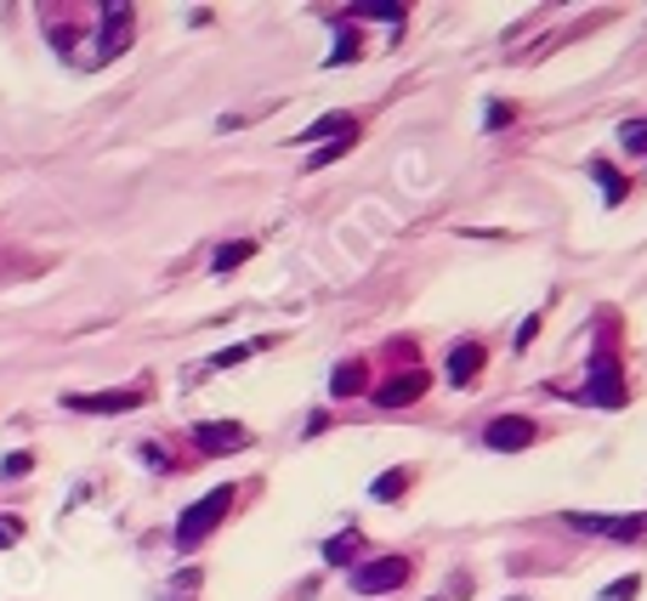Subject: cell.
<instances>
[{
	"instance_id": "6da1fadb",
	"label": "cell",
	"mask_w": 647,
	"mask_h": 601,
	"mask_svg": "<svg viewBox=\"0 0 647 601\" xmlns=\"http://www.w3.org/2000/svg\"><path fill=\"white\" fill-rule=\"evenodd\" d=\"M233 499H239V493H233V482L211 488L205 499H193V506L176 517V550H193L199 539H205V533H211V528L228 517V506H233Z\"/></svg>"
},
{
	"instance_id": "7a4b0ae2",
	"label": "cell",
	"mask_w": 647,
	"mask_h": 601,
	"mask_svg": "<svg viewBox=\"0 0 647 601\" xmlns=\"http://www.w3.org/2000/svg\"><path fill=\"white\" fill-rule=\"evenodd\" d=\"M410 573H415L410 557H364L346 584H353V595H392V590L410 584Z\"/></svg>"
},
{
	"instance_id": "3957f363",
	"label": "cell",
	"mask_w": 647,
	"mask_h": 601,
	"mask_svg": "<svg viewBox=\"0 0 647 601\" xmlns=\"http://www.w3.org/2000/svg\"><path fill=\"white\" fill-rule=\"evenodd\" d=\"M137 404H142L137 386H120V391H69L63 397V409H74V415H131Z\"/></svg>"
},
{
	"instance_id": "277c9868",
	"label": "cell",
	"mask_w": 647,
	"mask_h": 601,
	"mask_svg": "<svg viewBox=\"0 0 647 601\" xmlns=\"http://www.w3.org/2000/svg\"><path fill=\"white\" fill-rule=\"evenodd\" d=\"M131 34H137V18H131V7H103V34H97V52H91V63H114L125 45H131Z\"/></svg>"
},
{
	"instance_id": "5b68a950",
	"label": "cell",
	"mask_w": 647,
	"mask_h": 601,
	"mask_svg": "<svg viewBox=\"0 0 647 601\" xmlns=\"http://www.w3.org/2000/svg\"><path fill=\"white\" fill-rule=\"evenodd\" d=\"M539 431H534V420L528 415H494L488 426H483V442L494 448V455H517V448H528Z\"/></svg>"
},
{
	"instance_id": "8992f818",
	"label": "cell",
	"mask_w": 647,
	"mask_h": 601,
	"mask_svg": "<svg viewBox=\"0 0 647 601\" xmlns=\"http://www.w3.org/2000/svg\"><path fill=\"white\" fill-rule=\"evenodd\" d=\"M579 397H585V404H596V409H619V404H625L619 364H614V358H608V364H603V358H590V380H585Z\"/></svg>"
},
{
	"instance_id": "52a82bcc",
	"label": "cell",
	"mask_w": 647,
	"mask_h": 601,
	"mask_svg": "<svg viewBox=\"0 0 647 601\" xmlns=\"http://www.w3.org/2000/svg\"><path fill=\"white\" fill-rule=\"evenodd\" d=\"M568 522L579 533H603V539H647V517H590V511H568Z\"/></svg>"
},
{
	"instance_id": "ba28073f",
	"label": "cell",
	"mask_w": 647,
	"mask_h": 601,
	"mask_svg": "<svg viewBox=\"0 0 647 601\" xmlns=\"http://www.w3.org/2000/svg\"><path fill=\"white\" fill-rule=\"evenodd\" d=\"M193 442H199V455H233V448L251 442V431H244L239 420H211V426L193 431Z\"/></svg>"
},
{
	"instance_id": "9c48e42d",
	"label": "cell",
	"mask_w": 647,
	"mask_h": 601,
	"mask_svg": "<svg viewBox=\"0 0 647 601\" xmlns=\"http://www.w3.org/2000/svg\"><path fill=\"white\" fill-rule=\"evenodd\" d=\"M421 391H426V369H410V375H397V380H381L375 386V404L381 409H404V404H415Z\"/></svg>"
},
{
	"instance_id": "30bf717a",
	"label": "cell",
	"mask_w": 647,
	"mask_h": 601,
	"mask_svg": "<svg viewBox=\"0 0 647 601\" xmlns=\"http://www.w3.org/2000/svg\"><path fill=\"white\" fill-rule=\"evenodd\" d=\"M483 364H488V353L477 340H455L449 346V386H472L483 375Z\"/></svg>"
},
{
	"instance_id": "8fae6325",
	"label": "cell",
	"mask_w": 647,
	"mask_h": 601,
	"mask_svg": "<svg viewBox=\"0 0 647 601\" xmlns=\"http://www.w3.org/2000/svg\"><path fill=\"white\" fill-rule=\"evenodd\" d=\"M364 550H370V544H364L358 528H341L335 539H324V562H330V568H358Z\"/></svg>"
},
{
	"instance_id": "7c38bea8",
	"label": "cell",
	"mask_w": 647,
	"mask_h": 601,
	"mask_svg": "<svg viewBox=\"0 0 647 601\" xmlns=\"http://www.w3.org/2000/svg\"><path fill=\"white\" fill-rule=\"evenodd\" d=\"M364 386H370V364H364V358H346V364L330 375V391H335V397H358Z\"/></svg>"
},
{
	"instance_id": "4fadbf2b",
	"label": "cell",
	"mask_w": 647,
	"mask_h": 601,
	"mask_svg": "<svg viewBox=\"0 0 647 601\" xmlns=\"http://www.w3.org/2000/svg\"><path fill=\"white\" fill-rule=\"evenodd\" d=\"M358 125H353V114H319L302 136H295V142H319V136H330V142H341V136H353Z\"/></svg>"
},
{
	"instance_id": "5bb4252c",
	"label": "cell",
	"mask_w": 647,
	"mask_h": 601,
	"mask_svg": "<svg viewBox=\"0 0 647 601\" xmlns=\"http://www.w3.org/2000/svg\"><path fill=\"white\" fill-rule=\"evenodd\" d=\"M415 482V466H397V471H386V477H375L370 482V493L381 499V506H397V499H404V488Z\"/></svg>"
},
{
	"instance_id": "9a60e30c",
	"label": "cell",
	"mask_w": 647,
	"mask_h": 601,
	"mask_svg": "<svg viewBox=\"0 0 647 601\" xmlns=\"http://www.w3.org/2000/svg\"><path fill=\"white\" fill-rule=\"evenodd\" d=\"M590 176H596V187H603V198H608V205H625V176L608 165V160H590Z\"/></svg>"
},
{
	"instance_id": "2e32d148",
	"label": "cell",
	"mask_w": 647,
	"mask_h": 601,
	"mask_svg": "<svg viewBox=\"0 0 647 601\" xmlns=\"http://www.w3.org/2000/svg\"><path fill=\"white\" fill-rule=\"evenodd\" d=\"M251 256H256V244L251 238H233V244H222L216 256H211V273H233L239 262H251Z\"/></svg>"
},
{
	"instance_id": "e0dca14e",
	"label": "cell",
	"mask_w": 647,
	"mask_h": 601,
	"mask_svg": "<svg viewBox=\"0 0 647 601\" xmlns=\"http://www.w3.org/2000/svg\"><path fill=\"white\" fill-rule=\"evenodd\" d=\"M324 63H330V69H335V63H358V34H353V23H346V18H341V34H335V52H330Z\"/></svg>"
},
{
	"instance_id": "ac0fdd59",
	"label": "cell",
	"mask_w": 647,
	"mask_h": 601,
	"mask_svg": "<svg viewBox=\"0 0 647 601\" xmlns=\"http://www.w3.org/2000/svg\"><path fill=\"white\" fill-rule=\"evenodd\" d=\"M619 147L625 154H647V120H625L619 125Z\"/></svg>"
},
{
	"instance_id": "d6986e66",
	"label": "cell",
	"mask_w": 647,
	"mask_h": 601,
	"mask_svg": "<svg viewBox=\"0 0 647 601\" xmlns=\"http://www.w3.org/2000/svg\"><path fill=\"white\" fill-rule=\"evenodd\" d=\"M262 346H267V340H244V346H228V353H216V358H211V369H233V364H244L251 353H262Z\"/></svg>"
},
{
	"instance_id": "ffe728a7",
	"label": "cell",
	"mask_w": 647,
	"mask_h": 601,
	"mask_svg": "<svg viewBox=\"0 0 647 601\" xmlns=\"http://www.w3.org/2000/svg\"><path fill=\"white\" fill-rule=\"evenodd\" d=\"M353 142H358V131H353V136H341V142H330V147H319V154L307 160V171H324V165H330V160H341V154H346V147H353Z\"/></svg>"
},
{
	"instance_id": "44dd1931",
	"label": "cell",
	"mask_w": 647,
	"mask_h": 601,
	"mask_svg": "<svg viewBox=\"0 0 647 601\" xmlns=\"http://www.w3.org/2000/svg\"><path fill=\"white\" fill-rule=\"evenodd\" d=\"M353 18H386L397 29V23H404V7H346V23H353Z\"/></svg>"
},
{
	"instance_id": "7402d4cb",
	"label": "cell",
	"mask_w": 647,
	"mask_h": 601,
	"mask_svg": "<svg viewBox=\"0 0 647 601\" xmlns=\"http://www.w3.org/2000/svg\"><path fill=\"white\" fill-rule=\"evenodd\" d=\"M29 471H34V455H23V448L0 460V477H12V482H18V477H29Z\"/></svg>"
},
{
	"instance_id": "603a6c76",
	"label": "cell",
	"mask_w": 647,
	"mask_h": 601,
	"mask_svg": "<svg viewBox=\"0 0 647 601\" xmlns=\"http://www.w3.org/2000/svg\"><path fill=\"white\" fill-rule=\"evenodd\" d=\"M636 590H641V579H636V573H625V579H614V584L603 590V601H630Z\"/></svg>"
},
{
	"instance_id": "cb8c5ba5",
	"label": "cell",
	"mask_w": 647,
	"mask_h": 601,
	"mask_svg": "<svg viewBox=\"0 0 647 601\" xmlns=\"http://www.w3.org/2000/svg\"><path fill=\"white\" fill-rule=\"evenodd\" d=\"M18 539H23V522L18 517H0V550H12Z\"/></svg>"
},
{
	"instance_id": "d4e9b609",
	"label": "cell",
	"mask_w": 647,
	"mask_h": 601,
	"mask_svg": "<svg viewBox=\"0 0 647 601\" xmlns=\"http://www.w3.org/2000/svg\"><path fill=\"white\" fill-rule=\"evenodd\" d=\"M512 120H517V109H512V103H494L483 125H488V131H501V125H512Z\"/></svg>"
},
{
	"instance_id": "484cf974",
	"label": "cell",
	"mask_w": 647,
	"mask_h": 601,
	"mask_svg": "<svg viewBox=\"0 0 647 601\" xmlns=\"http://www.w3.org/2000/svg\"><path fill=\"white\" fill-rule=\"evenodd\" d=\"M142 460H148V466H154V471H171V455H165V448H160V442H142Z\"/></svg>"
},
{
	"instance_id": "4316f807",
	"label": "cell",
	"mask_w": 647,
	"mask_h": 601,
	"mask_svg": "<svg viewBox=\"0 0 647 601\" xmlns=\"http://www.w3.org/2000/svg\"><path fill=\"white\" fill-rule=\"evenodd\" d=\"M534 335H539V313H534V318H523V329H517V353H528Z\"/></svg>"
},
{
	"instance_id": "83f0119b",
	"label": "cell",
	"mask_w": 647,
	"mask_h": 601,
	"mask_svg": "<svg viewBox=\"0 0 647 601\" xmlns=\"http://www.w3.org/2000/svg\"><path fill=\"white\" fill-rule=\"evenodd\" d=\"M512 601H528V595H512Z\"/></svg>"
}]
</instances>
